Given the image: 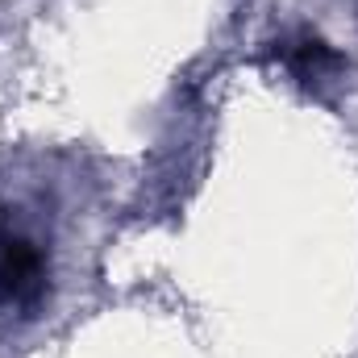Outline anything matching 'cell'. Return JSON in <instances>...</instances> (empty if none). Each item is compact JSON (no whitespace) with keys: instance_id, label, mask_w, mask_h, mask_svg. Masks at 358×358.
<instances>
[{"instance_id":"6da1fadb","label":"cell","mask_w":358,"mask_h":358,"mask_svg":"<svg viewBox=\"0 0 358 358\" xmlns=\"http://www.w3.org/2000/svg\"><path fill=\"white\" fill-rule=\"evenodd\" d=\"M46 296V255L25 234L0 225V304L4 308H38Z\"/></svg>"},{"instance_id":"7a4b0ae2","label":"cell","mask_w":358,"mask_h":358,"mask_svg":"<svg viewBox=\"0 0 358 358\" xmlns=\"http://www.w3.org/2000/svg\"><path fill=\"white\" fill-rule=\"evenodd\" d=\"M279 59L287 67V76L308 92H321L329 84H338V76L346 71V59L321 38V34H296V38H283L279 42Z\"/></svg>"}]
</instances>
